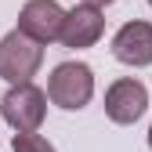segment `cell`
<instances>
[{
    "instance_id": "6da1fadb",
    "label": "cell",
    "mask_w": 152,
    "mask_h": 152,
    "mask_svg": "<svg viewBox=\"0 0 152 152\" xmlns=\"http://www.w3.org/2000/svg\"><path fill=\"white\" fill-rule=\"evenodd\" d=\"M44 62V44L26 36L22 29H11L0 40V76L7 83H29Z\"/></svg>"
},
{
    "instance_id": "7a4b0ae2",
    "label": "cell",
    "mask_w": 152,
    "mask_h": 152,
    "mask_svg": "<svg viewBox=\"0 0 152 152\" xmlns=\"http://www.w3.org/2000/svg\"><path fill=\"white\" fill-rule=\"evenodd\" d=\"M94 94V72L83 62H62L54 65L47 80V98L62 109H83Z\"/></svg>"
},
{
    "instance_id": "3957f363",
    "label": "cell",
    "mask_w": 152,
    "mask_h": 152,
    "mask_svg": "<svg viewBox=\"0 0 152 152\" xmlns=\"http://www.w3.org/2000/svg\"><path fill=\"white\" fill-rule=\"evenodd\" d=\"M0 116L15 130H36L47 116V94L33 83H11V91L0 102Z\"/></svg>"
},
{
    "instance_id": "277c9868",
    "label": "cell",
    "mask_w": 152,
    "mask_h": 152,
    "mask_svg": "<svg viewBox=\"0 0 152 152\" xmlns=\"http://www.w3.org/2000/svg\"><path fill=\"white\" fill-rule=\"evenodd\" d=\"M65 15L58 0H29L18 15V29L26 36L40 44H51V40H62V26H65Z\"/></svg>"
},
{
    "instance_id": "5b68a950",
    "label": "cell",
    "mask_w": 152,
    "mask_h": 152,
    "mask_svg": "<svg viewBox=\"0 0 152 152\" xmlns=\"http://www.w3.org/2000/svg\"><path fill=\"white\" fill-rule=\"evenodd\" d=\"M145 109H148V91L141 80H116L109 91H105V112H109V120L112 123H138L145 116Z\"/></svg>"
},
{
    "instance_id": "8992f818",
    "label": "cell",
    "mask_w": 152,
    "mask_h": 152,
    "mask_svg": "<svg viewBox=\"0 0 152 152\" xmlns=\"http://www.w3.org/2000/svg\"><path fill=\"white\" fill-rule=\"evenodd\" d=\"M105 29V18H102V7L94 4H80L65 15V26H62V44L80 51V47H91L98 44V36Z\"/></svg>"
},
{
    "instance_id": "52a82bcc",
    "label": "cell",
    "mask_w": 152,
    "mask_h": 152,
    "mask_svg": "<svg viewBox=\"0 0 152 152\" xmlns=\"http://www.w3.org/2000/svg\"><path fill=\"white\" fill-rule=\"evenodd\" d=\"M112 54L123 65H152V26L148 22H127L112 36Z\"/></svg>"
},
{
    "instance_id": "ba28073f",
    "label": "cell",
    "mask_w": 152,
    "mask_h": 152,
    "mask_svg": "<svg viewBox=\"0 0 152 152\" xmlns=\"http://www.w3.org/2000/svg\"><path fill=\"white\" fill-rule=\"evenodd\" d=\"M11 148L15 152H54V145L47 138H40L36 130H18L15 141H11Z\"/></svg>"
},
{
    "instance_id": "9c48e42d",
    "label": "cell",
    "mask_w": 152,
    "mask_h": 152,
    "mask_svg": "<svg viewBox=\"0 0 152 152\" xmlns=\"http://www.w3.org/2000/svg\"><path fill=\"white\" fill-rule=\"evenodd\" d=\"M83 4H94V7H105V4H112V0H83Z\"/></svg>"
},
{
    "instance_id": "30bf717a",
    "label": "cell",
    "mask_w": 152,
    "mask_h": 152,
    "mask_svg": "<svg viewBox=\"0 0 152 152\" xmlns=\"http://www.w3.org/2000/svg\"><path fill=\"white\" fill-rule=\"evenodd\" d=\"M148 148H152V127H148Z\"/></svg>"
},
{
    "instance_id": "8fae6325",
    "label": "cell",
    "mask_w": 152,
    "mask_h": 152,
    "mask_svg": "<svg viewBox=\"0 0 152 152\" xmlns=\"http://www.w3.org/2000/svg\"><path fill=\"white\" fill-rule=\"evenodd\" d=\"M148 4H152V0H148Z\"/></svg>"
}]
</instances>
